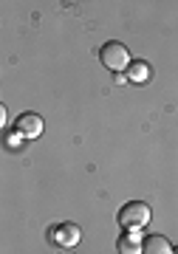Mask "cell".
Returning <instances> with one entry per match:
<instances>
[{
	"label": "cell",
	"mask_w": 178,
	"mask_h": 254,
	"mask_svg": "<svg viewBox=\"0 0 178 254\" xmlns=\"http://www.w3.org/2000/svg\"><path fill=\"white\" fill-rule=\"evenodd\" d=\"M99 60H102V65H105L107 71L113 73H122L130 68V51L125 48V43H119V40H110V43H105V46L99 48Z\"/></svg>",
	"instance_id": "cell-1"
},
{
	"label": "cell",
	"mask_w": 178,
	"mask_h": 254,
	"mask_svg": "<svg viewBox=\"0 0 178 254\" xmlns=\"http://www.w3.org/2000/svg\"><path fill=\"white\" fill-rule=\"evenodd\" d=\"M116 220H119L122 229H142L150 223V206L144 200H130V203H125V206L119 209Z\"/></svg>",
	"instance_id": "cell-2"
},
{
	"label": "cell",
	"mask_w": 178,
	"mask_h": 254,
	"mask_svg": "<svg viewBox=\"0 0 178 254\" xmlns=\"http://www.w3.org/2000/svg\"><path fill=\"white\" fill-rule=\"evenodd\" d=\"M80 237H82V232H80L77 223H57V226L51 229V240L60 246V249H71V246H77L80 243Z\"/></svg>",
	"instance_id": "cell-3"
},
{
	"label": "cell",
	"mask_w": 178,
	"mask_h": 254,
	"mask_svg": "<svg viewBox=\"0 0 178 254\" xmlns=\"http://www.w3.org/2000/svg\"><path fill=\"white\" fill-rule=\"evenodd\" d=\"M17 130L26 138H37L40 133H43V119L37 116V113H20L17 116Z\"/></svg>",
	"instance_id": "cell-4"
},
{
	"label": "cell",
	"mask_w": 178,
	"mask_h": 254,
	"mask_svg": "<svg viewBox=\"0 0 178 254\" xmlns=\"http://www.w3.org/2000/svg\"><path fill=\"white\" fill-rule=\"evenodd\" d=\"M142 254H176L173 243L161 235H147L142 240Z\"/></svg>",
	"instance_id": "cell-5"
},
{
	"label": "cell",
	"mask_w": 178,
	"mask_h": 254,
	"mask_svg": "<svg viewBox=\"0 0 178 254\" xmlns=\"http://www.w3.org/2000/svg\"><path fill=\"white\" fill-rule=\"evenodd\" d=\"M150 73H153V68L144 63V60H133V63H130V68H127V79L136 82V85H142V82L150 79Z\"/></svg>",
	"instance_id": "cell-6"
},
{
	"label": "cell",
	"mask_w": 178,
	"mask_h": 254,
	"mask_svg": "<svg viewBox=\"0 0 178 254\" xmlns=\"http://www.w3.org/2000/svg\"><path fill=\"white\" fill-rule=\"evenodd\" d=\"M116 249H119V254H142V243H139V237L133 232H125V235L119 237Z\"/></svg>",
	"instance_id": "cell-7"
},
{
	"label": "cell",
	"mask_w": 178,
	"mask_h": 254,
	"mask_svg": "<svg viewBox=\"0 0 178 254\" xmlns=\"http://www.w3.org/2000/svg\"><path fill=\"white\" fill-rule=\"evenodd\" d=\"M23 138H26V136H23V133H20L17 127H14L11 133H6V147H9V150H14V147L23 144Z\"/></svg>",
	"instance_id": "cell-8"
},
{
	"label": "cell",
	"mask_w": 178,
	"mask_h": 254,
	"mask_svg": "<svg viewBox=\"0 0 178 254\" xmlns=\"http://www.w3.org/2000/svg\"><path fill=\"white\" fill-rule=\"evenodd\" d=\"M0 125L3 127L9 125V110H6V105H0Z\"/></svg>",
	"instance_id": "cell-9"
},
{
	"label": "cell",
	"mask_w": 178,
	"mask_h": 254,
	"mask_svg": "<svg viewBox=\"0 0 178 254\" xmlns=\"http://www.w3.org/2000/svg\"><path fill=\"white\" fill-rule=\"evenodd\" d=\"M176 254H178V246H176Z\"/></svg>",
	"instance_id": "cell-10"
}]
</instances>
